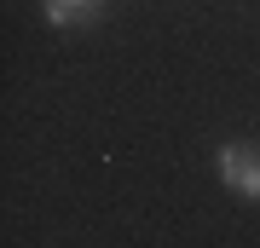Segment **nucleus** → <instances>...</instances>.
Returning <instances> with one entry per match:
<instances>
[{"label": "nucleus", "mask_w": 260, "mask_h": 248, "mask_svg": "<svg viewBox=\"0 0 260 248\" xmlns=\"http://www.w3.org/2000/svg\"><path fill=\"white\" fill-rule=\"evenodd\" d=\"M220 179L243 202H260V150L249 145H220Z\"/></svg>", "instance_id": "f257e3e1"}, {"label": "nucleus", "mask_w": 260, "mask_h": 248, "mask_svg": "<svg viewBox=\"0 0 260 248\" xmlns=\"http://www.w3.org/2000/svg\"><path fill=\"white\" fill-rule=\"evenodd\" d=\"M41 6H47L52 23H81V18H93V12H99V0H41Z\"/></svg>", "instance_id": "f03ea898"}]
</instances>
